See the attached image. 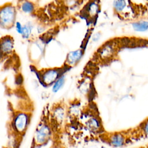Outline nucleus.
<instances>
[{
	"label": "nucleus",
	"mask_w": 148,
	"mask_h": 148,
	"mask_svg": "<svg viewBox=\"0 0 148 148\" xmlns=\"http://www.w3.org/2000/svg\"><path fill=\"white\" fill-rule=\"evenodd\" d=\"M147 148H148V145H147Z\"/></svg>",
	"instance_id": "nucleus-21"
},
{
	"label": "nucleus",
	"mask_w": 148,
	"mask_h": 148,
	"mask_svg": "<svg viewBox=\"0 0 148 148\" xmlns=\"http://www.w3.org/2000/svg\"><path fill=\"white\" fill-rule=\"evenodd\" d=\"M140 129L143 135L148 136V118L142 123Z\"/></svg>",
	"instance_id": "nucleus-18"
},
{
	"label": "nucleus",
	"mask_w": 148,
	"mask_h": 148,
	"mask_svg": "<svg viewBox=\"0 0 148 148\" xmlns=\"http://www.w3.org/2000/svg\"><path fill=\"white\" fill-rule=\"evenodd\" d=\"M118 40L112 39L103 43L97 51V57L103 62L113 59L118 51Z\"/></svg>",
	"instance_id": "nucleus-3"
},
{
	"label": "nucleus",
	"mask_w": 148,
	"mask_h": 148,
	"mask_svg": "<svg viewBox=\"0 0 148 148\" xmlns=\"http://www.w3.org/2000/svg\"><path fill=\"white\" fill-rule=\"evenodd\" d=\"M53 116L57 123L61 124L65 119L64 108L59 106L55 107L53 112Z\"/></svg>",
	"instance_id": "nucleus-11"
},
{
	"label": "nucleus",
	"mask_w": 148,
	"mask_h": 148,
	"mask_svg": "<svg viewBox=\"0 0 148 148\" xmlns=\"http://www.w3.org/2000/svg\"><path fill=\"white\" fill-rule=\"evenodd\" d=\"M100 2L99 0H88L80 11L84 18L88 21L93 20L100 11Z\"/></svg>",
	"instance_id": "nucleus-6"
},
{
	"label": "nucleus",
	"mask_w": 148,
	"mask_h": 148,
	"mask_svg": "<svg viewBox=\"0 0 148 148\" xmlns=\"http://www.w3.org/2000/svg\"><path fill=\"white\" fill-rule=\"evenodd\" d=\"M51 131L50 127L42 123L36 128L33 138V143L36 146H41L48 142L51 138Z\"/></svg>",
	"instance_id": "nucleus-5"
},
{
	"label": "nucleus",
	"mask_w": 148,
	"mask_h": 148,
	"mask_svg": "<svg viewBox=\"0 0 148 148\" xmlns=\"http://www.w3.org/2000/svg\"><path fill=\"white\" fill-rule=\"evenodd\" d=\"M65 81V77L64 75L61 76L58 80H57L52 86V91L54 93L58 92L63 87Z\"/></svg>",
	"instance_id": "nucleus-16"
},
{
	"label": "nucleus",
	"mask_w": 148,
	"mask_h": 148,
	"mask_svg": "<svg viewBox=\"0 0 148 148\" xmlns=\"http://www.w3.org/2000/svg\"><path fill=\"white\" fill-rule=\"evenodd\" d=\"M65 8L72 9L79 5L84 0H58Z\"/></svg>",
	"instance_id": "nucleus-15"
},
{
	"label": "nucleus",
	"mask_w": 148,
	"mask_h": 148,
	"mask_svg": "<svg viewBox=\"0 0 148 148\" xmlns=\"http://www.w3.org/2000/svg\"><path fill=\"white\" fill-rule=\"evenodd\" d=\"M69 69V68L65 64L61 67L43 69L39 72L40 82L45 86L53 85L57 80L64 75V73Z\"/></svg>",
	"instance_id": "nucleus-2"
},
{
	"label": "nucleus",
	"mask_w": 148,
	"mask_h": 148,
	"mask_svg": "<svg viewBox=\"0 0 148 148\" xmlns=\"http://www.w3.org/2000/svg\"><path fill=\"white\" fill-rule=\"evenodd\" d=\"M29 121V116L27 113L19 112L14 116L12 125L18 133L23 134L27 130Z\"/></svg>",
	"instance_id": "nucleus-7"
},
{
	"label": "nucleus",
	"mask_w": 148,
	"mask_h": 148,
	"mask_svg": "<svg viewBox=\"0 0 148 148\" xmlns=\"http://www.w3.org/2000/svg\"><path fill=\"white\" fill-rule=\"evenodd\" d=\"M101 148H106V147H105V146H101Z\"/></svg>",
	"instance_id": "nucleus-20"
},
{
	"label": "nucleus",
	"mask_w": 148,
	"mask_h": 148,
	"mask_svg": "<svg viewBox=\"0 0 148 148\" xmlns=\"http://www.w3.org/2000/svg\"><path fill=\"white\" fill-rule=\"evenodd\" d=\"M132 8L135 22L146 20L148 16V0H128Z\"/></svg>",
	"instance_id": "nucleus-4"
},
{
	"label": "nucleus",
	"mask_w": 148,
	"mask_h": 148,
	"mask_svg": "<svg viewBox=\"0 0 148 148\" xmlns=\"http://www.w3.org/2000/svg\"><path fill=\"white\" fill-rule=\"evenodd\" d=\"M32 28H33L32 24H31L30 22L27 23L26 24L23 25V32H22L21 36L24 39H27L29 38V36L32 34Z\"/></svg>",
	"instance_id": "nucleus-17"
},
{
	"label": "nucleus",
	"mask_w": 148,
	"mask_h": 148,
	"mask_svg": "<svg viewBox=\"0 0 148 148\" xmlns=\"http://www.w3.org/2000/svg\"><path fill=\"white\" fill-rule=\"evenodd\" d=\"M127 136L122 132H113L108 135L106 140L109 145L114 147H121L127 143Z\"/></svg>",
	"instance_id": "nucleus-8"
},
{
	"label": "nucleus",
	"mask_w": 148,
	"mask_h": 148,
	"mask_svg": "<svg viewBox=\"0 0 148 148\" xmlns=\"http://www.w3.org/2000/svg\"><path fill=\"white\" fill-rule=\"evenodd\" d=\"M15 27L16 31L17 32L18 34L21 35L23 32V25L20 23V22L16 21V24H15Z\"/></svg>",
	"instance_id": "nucleus-19"
},
{
	"label": "nucleus",
	"mask_w": 148,
	"mask_h": 148,
	"mask_svg": "<svg viewBox=\"0 0 148 148\" xmlns=\"http://www.w3.org/2000/svg\"><path fill=\"white\" fill-rule=\"evenodd\" d=\"M1 49L2 58L12 54L14 50L13 38L9 35L2 37L1 39Z\"/></svg>",
	"instance_id": "nucleus-9"
},
{
	"label": "nucleus",
	"mask_w": 148,
	"mask_h": 148,
	"mask_svg": "<svg viewBox=\"0 0 148 148\" xmlns=\"http://www.w3.org/2000/svg\"><path fill=\"white\" fill-rule=\"evenodd\" d=\"M132 24L134 29L137 31H145L148 29V21L146 20H140Z\"/></svg>",
	"instance_id": "nucleus-14"
},
{
	"label": "nucleus",
	"mask_w": 148,
	"mask_h": 148,
	"mask_svg": "<svg viewBox=\"0 0 148 148\" xmlns=\"http://www.w3.org/2000/svg\"><path fill=\"white\" fill-rule=\"evenodd\" d=\"M87 127L88 129L91 131H96L99 128L100 123L98 119L95 117H91L87 121Z\"/></svg>",
	"instance_id": "nucleus-13"
},
{
	"label": "nucleus",
	"mask_w": 148,
	"mask_h": 148,
	"mask_svg": "<svg viewBox=\"0 0 148 148\" xmlns=\"http://www.w3.org/2000/svg\"><path fill=\"white\" fill-rule=\"evenodd\" d=\"M83 55V50L81 49L71 51L68 53L64 64L69 68H72L79 62Z\"/></svg>",
	"instance_id": "nucleus-10"
},
{
	"label": "nucleus",
	"mask_w": 148,
	"mask_h": 148,
	"mask_svg": "<svg viewBox=\"0 0 148 148\" xmlns=\"http://www.w3.org/2000/svg\"><path fill=\"white\" fill-rule=\"evenodd\" d=\"M17 10L12 3L8 2L1 7L0 25L2 28L10 29L16 24Z\"/></svg>",
	"instance_id": "nucleus-1"
},
{
	"label": "nucleus",
	"mask_w": 148,
	"mask_h": 148,
	"mask_svg": "<svg viewBox=\"0 0 148 148\" xmlns=\"http://www.w3.org/2000/svg\"><path fill=\"white\" fill-rule=\"evenodd\" d=\"M20 8L24 13L30 14L34 12L35 7L32 2L28 0H22V2H20Z\"/></svg>",
	"instance_id": "nucleus-12"
}]
</instances>
